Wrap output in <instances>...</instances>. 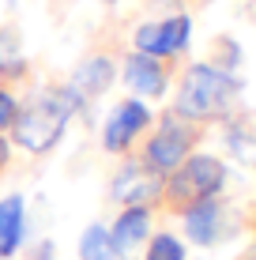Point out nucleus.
I'll use <instances>...</instances> for the list:
<instances>
[{
  "instance_id": "9d476101",
  "label": "nucleus",
  "mask_w": 256,
  "mask_h": 260,
  "mask_svg": "<svg viewBox=\"0 0 256 260\" xmlns=\"http://www.w3.org/2000/svg\"><path fill=\"white\" fill-rule=\"evenodd\" d=\"M109 83H113V64L105 57H94V60H87V64H79V72L72 76V91H76L79 102L102 94Z\"/></svg>"
},
{
  "instance_id": "ddd939ff",
  "label": "nucleus",
  "mask_w": 256,
  "mask_h": 260,
  "mask_svg": "<svg viewBox=\"0 0 256 260\" xmlns=\"http://www.w3.org/2000/svg\"><path fill=\"white\" fill-rule=\"evenodd\" d=\"M79 256H83V260H121V253L113 249L109 230H102V226H91L83 234V241H79Z\"/></svg>"
},
{
  "instance_id": "dca6fc26",
  "label": "nucleus",
  "mask_w": 256,
  "mask_h": 260,
  "mask_svg": "<svg viewBox=\"0 0 256 260\" xmlns=\"http://www.w3.org/2000/svg\"><path fill=\"white\" fill-rule=\"evenodd\" d=\"M15 110H19V106H15V98L8 94V91H0V128H8V124L15 121Z\"/></svg>"
},
{
  "instance_id": "4468645a",
  "label": "nucleus",
  "mask_w": 256,
  "mask_h": 260,
  "mask_svg": "<svg viewBox=\"0 0 256 260\" xmlns=\"http://www.w3.org/2000/svg\"><path fill=\"white\" fill-rule=\"evenodd\" d=\"M23 72H26V60L19 53V38H15L12 30H0V76L15 79V76H23Z\"/></svg>"
},
{
  "instance_id": "7ed1b4c3",
  "label": "nucleus",
  "mask_w": 256,
  "mask_h": 260,
  "mask_svg": "<svg viewBox=\"0 0 256 260\" xmlns=\"http://www.w3.org/2000/svg\"><path fill=\"white\" fill-rule=\"evenodd\" d=\"M226 181V170L218 158L211 155H196V158H185V162L170 174L166 181V204L173 211H189L192 204L200 200H211Z\"/></svg>"
},
{
  "instance_id": "9b49d317",
  "label": "nucleus",
  "mask_w": 256,
  "mask_h": 260,
  "mask_svg": "<svg viewBox=\"0 0 256 260\" xmlns=\"http://www.w3.org/2000/svg\"><path fill=\"white\" fill-rule=\"evenodd\" d=\"M147 208H125L121 211V219H117V226H113V249H117L121 256L128 253V249H136L139 241H143V234H147Z\"/></svg>"
},
{
  "instance_id": "2eb2a0df",
  "label": "nucleus",
  "mask_w": 256,
  "mask_h": 260,
  "mask_svg": "<svg viewBox=\"0 0 256 260\" xmlns=\"http://www.w3.org/2000/svg\"><path fill=\"white\" fill-rule=\"evenodd\" d=\"M147 260H185V253L170 234H158L151 241V249H147Z\"/></svg>"
},
{
  "instance_id": "20e7f679",
  "label": "nucleus",
  "mask_w": 256,
  "mask_h": 260,
  "mask_svg": "<svg viewBox=\"0 0 256 260\" xmlns=\"http://www.w3.org/2000/svg\"><path fill=\"white\" fill-rule=\"evenodd\" d=\"M200 132L192 128V121H185L181 113H166L162 124H158V132L151 136L147 143V166L155 170V174H170V170H177L185 162V155H189V147L196 143Z\"/></svg>"
},
{
  "instance_id": "a211bd4d",
  "label": "nucleus",
  "mask_w": 256,
  "mask_h": 260,
  "mask_svg": "<svg viewBox=\"0 0 256 260\" xmlns=\"http://www.w3.org/2000/svg\"><path fill=\"white\" fill-rule=\"evenodd\" d=\"M105 4H113V0H105Z\"/></svg>"
},
{
  "instance_id": "39448f33",
  "label": "nucleus",
  "mask_w": 256,
  "mask_h": 260,
  "mask_svg": "<svg viewBox=\"0 0 256 260\" xmlns=\"http://www.w3.org/2000/svg\"><path fill=\"white\" fill-rule=\"evenodd\" d=\"M189 34H192V19L189 15H173L166 23H143L136 30V46L147 57H173L189 46Z\"/></svg>"
},
{
  "instance_id": "f8f14e48",
  "label": "nucleus",
  "mask_w": 256,
  "mask_h": 260,
  "mask_svg": "<svg viewBox=\"0 0 256 260\" xmlns=\"http://www.w3.org/2000/svg\"><path fill=\"white\" fill-rule=\"evenodd\" d=\"M19 238H23V200L8 196L0 204V256H12Z\"/></svg>"
},
{
  "instance_id": "423d86ee",
  "label": "nucleus",
  "mask_w": 256,
  "mask_h": 260,
  "mask_svg": "<svg viewBox=\"0 0 256 260\" xmlns=\"http://www.w3.org/2000/svg\"><path fill=\"white\" fill-rule=\"evenodd\" d=\"M158 192H162L158 174H155L151 166H139V162L125 166V170L117 174V181H113V196H117V200H125V204H132V208H147Z\"/></svg>"
},
{
  "instance_id": "0eeeda50",
  "label": "nucleus",
  "mask_w": 256,
  "mask_h": 260,
  "mask_svg": "<svg viewBox=\"0 0 256 260\" xmlns=\"http://www.w3.org/2000/svg\"><path fill=\"white\" fill-rule=\"evenodd\" d=\"M147 121H151V113H147L143 102H121L117 110H113L109 124H105V147L125 151L132 143V136H136L139 128H147Z\"/></svg>"
},
{
  "instance_id": "f3484780",
  "label": "nucleus",
  "mask_w": 256,
  "mask_h": 260,
  "mask_svg": "<svg viewBox=\"0 0 256 260\" xmlns=\"http://www.w3.org/2000/svg\"><path fill=\"white\" fill-rule=\"evenodd\" d=\"M4 162H8V143L0 140V166H4Z\"/></svg>"
},
{
  "instance_id": "1a4fd4ad",
  "label": "nucleus",
  "mask_w": 256,
  "mask_h": 260,
  "mask_svg": "<svg viewBox=\"0 0 256 260\" xmlns=\"http://www.w3.org/2000/svg\"><path fill=\"white\" fill-rule=\"evenodd\" d=\"M218 222H223V204H218L215 196H211V200L192 204V208L185 211V226H189L192 241H200V245L215 241V234H218Z\"/></svg>"
},
{
  "instance_id": "f03ea898",
  "label": "nucleus",
  "mask_w": 256,
  "mask_h": 260,
  "mask_svg": "<svg viewBox=\"0 0 256 260\" xmlns=\"http://www.w3.org/2000/svg\"><path fill=\"white\" fill-rule=\"evenodd\" d=\"M234 94H237L234 76H226L223 68H211V64H192L177 91V113L185 121H211L218 113H226Z\"/></svg>"
},
{
  "instance_id": "6e6552de",
  "label": "nucleus",
  "mask_w": 256,
  "mask_h": 260,
  "mask_svg": "<svg viewBox=\"0 0 256 260\" xmlns=\"http://www.w3.org/2000/svg\"><path fill=\"white\" fill-rule=\"evenodd\" d=\"M125 79L143 94H162L166 91V68L155 57H147V53H132L125 60Z\"/></svg>"
},
{
  "instance_id": "f257e3e1",
  "label": "nucleus",
  "mask_w": 256,
  "mask_h": 260,
  "mask_svg": "<svg viewBox=\"0 0 256 260\" xmlns=\"http://www.w3.org/2000/svg\"><path fill=\"white\" fill-rule=\"evenodd\" d=\"M76 106H79V98H76L72 87H64V91H57V87L38 91L23 110H15V121H12L15 143L26 151H49L53 143L64 136L68 117H72Z\"/></svg>"
}]
</instances>
